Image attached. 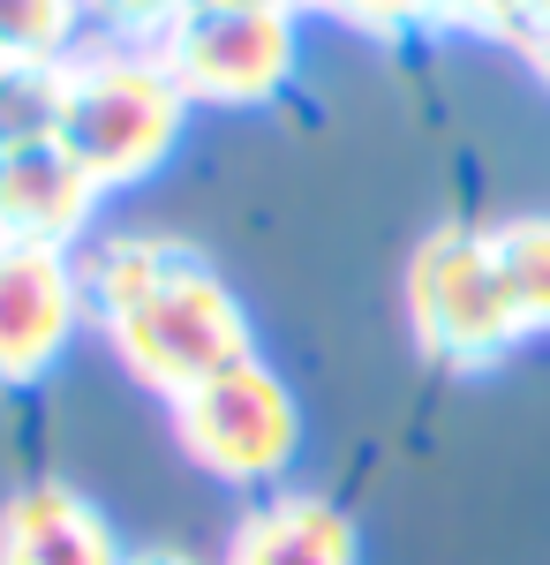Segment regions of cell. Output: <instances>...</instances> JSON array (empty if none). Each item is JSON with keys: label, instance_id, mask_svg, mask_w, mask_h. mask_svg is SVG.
Returning a JSON list of instances; mask_svg holds the SVG:
<instances>
[{"label": "cell", "instance_id": "cell-1", "mask_svg": "<svg viewBox=\"0 0 550 565\" xmlns=\"http://www.w3.org/2000/svg\"><path fill=\"white\" fill-rule=\"evenodd\" d=\"M84 309L136 385L159 399L189 392L226 362L256 354L250 302L197 242L173 234H98L84 257Z\"/></svg>", "mask_w": 550, "mask_h": 565}, {"label": "cell", "instance_id": "cell-2", "mask_svg": "<svg viewBox=\"0 0 550 565\" xmlns=\"http://www.w3.org/2000/svg\"><path fill=\"white\" fill-rule=\"evenodd\" d=\"M189 129V90L173 84L159 53H128V45H91L61 61V114L53 136L68 143V159L98 181V196L144 189L173 159V143Z\"/></svg>", "mask_w": 550, "mask_h": 565}, {"label": "cell", "instance_id": "cell-3", "mask_svg": "<svg viewBox=\"0 0 550 565\" xmlns=\"http://www.w3.org/2000/svg\"><path fill=\"white\" fill-rule=\"evenodd\" d=\"M167 423L181 460L204 482H226V490H279V476L302 452V399L264 354L226 362L212 377H197L189 392H173Z\"/></svg>", "mask_w": 550, "mask_h": 565}, {"label": "cell", "instance_id": "cell-4", "mask_svg": "<svg viewBox=\"0 0 550 565\" xmlns=\"http://www.w3.org/2000/svg\"><path fill=\"white\" fill-rule=\"evenodd\" d=\"M408 324L423 340L430 362L445 370H498L528 332L512 317V295L490 257V226H437L430 242H415L408 264Z\"/></svg>", "mask_w": 550, "mask_h": 565}, {"label": "cell", "instance_id": "cell-5", "mask_svg": "<svg viewBox=\"0 0 550 565\" xmlns=\"http://www.w3.org/2000/svg\"><path fill=\"white\" fill-rule=\"evenodd\" d=\"M295 8H181L159 39V61L189 106H272L295 84Z\"/></svg>", "mask_w": 550, "mask_h": 565}, {"label": "cell", "instance_id": "cell-6", "mask_svg": "<svg viewBox=\"0 0 550 565\" xmlns=\"http://www.w3.org/2000/svg\"><path fill=\"white\" fill-rule=\"evenodd\" d=\"M91 324L76 249L0 242V392L39 385Z\"/></svg>", "mask_w": 550, "mask_h": 565}, {"label": "cell", "instance_id": "cell-7", "mask_svg": "<svg viewBox=\"0 0 550 565\" xmlns=\"http://www.w3.org/2000/svg\"><path fill=\"white\" fill-rule=\"evenodd\" d=\"M98 181L68 159L61 136L39 143H0V242H39V249H76L98 226Z\"/></svg>", "mask_w": 550, "mask_h": 565}, {"label": "cell", "instance_id": "cell-8", "mask_svg": "<svg viewBox=\"0 0 550 565\" xmlns=\"http://www.w3.org/2000/svg\"><path fill=\"white\" fill-rule=\"evenodd\" d=\"M106 505L61 476H31L0 498V565H121Z\"/></svg>", "mask_w": 550, "mask_h": 565}, {"label": "cell", "instance_id": "cell-9", "mask_svg": "<svg viewBox=\"0 0 550 565\" xmlns=\"http://www.w3.org/2000/svg\"><path fill=\"white\" fill-rule=\"evenodd\" d=\"M219 565H362V527L325 490H264L234 521Z\"/></svg>", "mask_w": 550, "mask_h": 565}, {"label": "cell", "instance_id": "cell-10", "mask_svg": "<svg viewBox=\"0 0 550 565\" xmlns=\"http://www.w3.org/2000/svg\"><path fill=\"white\" fill-rule=\"evenodd\" d=\"M490 257H498V279L512 295V317L528 340L550 332V218H506L490 226Z\"/></svg>", "mask_w": 550, "mask_h": 565}, {"label": "cell", "instance_id": "cell-11", "mask_svg": "<svg viewBox=\"0 0 550 565\" xmlns=\"http://www.w3.org/2000/svg\"><path fill=\"white\" fill-rule=\"evenodd\" d=\"M84 0H0V53L8 61H68Z\"/></svg>", "mask_w": 550, "mask_h": 565}, {"label": "cell", "instance_id": "cell-12", "mask_svg": "<svg viewBox=\"0 0 550 565\" xmlns=\"http://www.w3.org/2000/svg\"><path fill=\"white\" fill-rule=\"evenodd\" d=\"M84 8H98V15L121 23V31H167L189 0H84Z\"/></svg>", "mask_w": 550, "mask_h": 565}, {"label": "cell", "instance_id": "cell-13", "mask_svg": "<svg viewBox=\"0 0 550 565\" xmlns=\"http://www.w3.org/2000/svg\"><path fill=\"white\" fill-rule=\"evenodd\" d=\"M121 565H204L197 551H181V543H136Z\"/></svg>", "mask_w": 550, "mask_h": 565}]
</instances>
